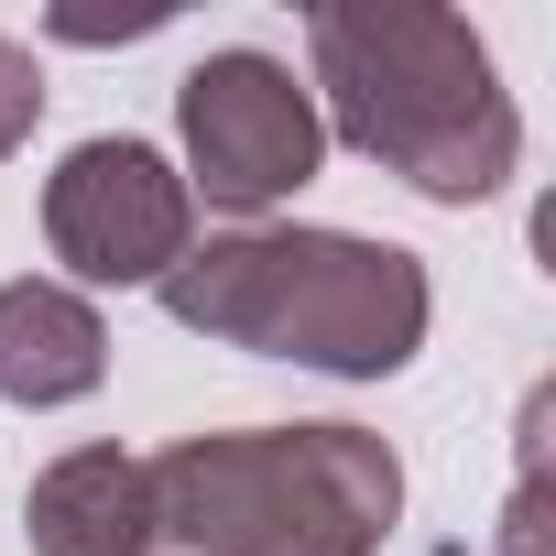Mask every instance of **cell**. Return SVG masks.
<instances>
[{"instance_id": "obj_1", "label": "cell", "mask_w": 556, "mask_h": 556, "mask_svg": "<svg viewBox=\"0 0 556 556\" xmlns=\"http://www.w3.org/2000/svg\"><path fill=\"white\" fill-rule=\"evenodd\" d=\"M164 317L262 361H306V371H404L426 350V262L361 229H229L164 273Z\"/></svg>"}, {"instance_id": "obj_2", "label": "cell", "mask_w": 556, "mask_h": 556, "mask_svg": "<svg viewBox=\"0 0 556 556\" xmlns=\"http://www.w3.org/2000/svg\"><path fill=\"white\" fill-rule=\"evenodd\" d=\"M317 45V88L339 110V142H361L371 164H393L415 197L437 207H480L513 153L523 121L491 77V45L458 12H415V0H328L306 23Z\"/></svg>"}, {"instance_id": "obj_3", "label": "cell", "mask_w": 556, "mask_h": 556, "mask_svg": "<svg viewBox=\"0 0 556 556\" xmlns=\"http://www.w3.org/2000/svg\"><path fill=\"white\" fill-rule=\"evenodd\" d=\"M164 556H371L404 513V469L361 426H240L142 458Z\"/></svg>"}, {"instance_id": "obj_4", "label": "cell", "mask_w": 556, "mask_h": 556, "mask_svg": "<svg viewBox=\"0 0 556 556\" xmlns=\"http://www.w3.org/2000/svg\"><path fill=\"white\" fill-rule=\"evenodd\" d=\"M175 121H186V175H197L207 207H229V218H262L273 197H295V186L317 175V153H328V121H317V99L295 88V66H273V55H251V45L186 66ZM197 186H186V197H197Z\"/></svg>"}, {"instance_id": "obj_5", "label": "cell", "mask_w": 556, "mask_h": 556, "mask_svg": "<svg viewBox=\"0 0 556 556\" xmlns=\"http://www.w3.org/2000/svg\"><path fill=\"white\" fill-rule=\"evenodd\" d=\"M45 240L77 285H164V273L197 251V197L153 142H77L45 186Z\"/></svg>"}, {"instance_id": "obj_6", "label": "cell", "mask_w": 556, "mask_h": 556, "mask_svg": "<svg viewBox=\"0 0 556 556\" xmlns=\"http://www.w3.org/2000/svg\"><path fill=\"white\" fill-rule=\"evenodd\" d=\"M99 371H110V328L77 285H55V273L0 285V404L55 415V404L99 393Z\"/></svg>"}, {"instance_id": "obj_7", "label": "cell", "mask_w": 556, "mask_h": 556, "mask_svg": "<svg viewBox=\"0 0 556 556\" xmlns=\"http://www.w3.org/2000/svg\"><path fill=\"white\" fill-rule=\"evenodd\" d=\"M23 534L34 556H153V491H142V458L121 447H77L34 480L23 502Z\"/></svg>"}, {"instance_id": "obj_8", "label": "cell", "mask_w": 556, "mask_h": 556, "mask_svg": "<svg viewBox=\"0 0 556 556\" xmlns=\"http://www.w3.org/2000/svg\"><path fill=\"white\" fill-rule=\"evenodd\" d=\"M34 121H45V66H34L12 34H0V164L34 142Z\"/></svg>"}, {"instance_id": "obj_9", "label": "cell", "mask_w": 556, "mask_h": 556, "mask_svg": "<svg viewBox=\"0 0 556 556\" xmlns=\"http://www.w3.org/2000/svg\"><path fill=\"white\" fill-rule=\"evenodd\" d=\"M45 34H66V45H131V34H164V0H142V12H55Z\"/></svg>"}]
</instances>
